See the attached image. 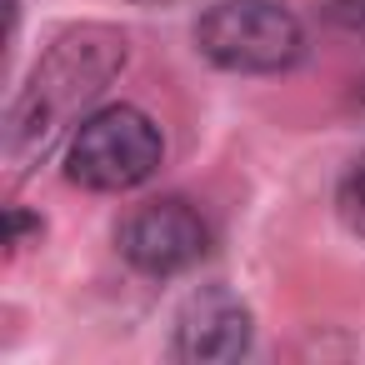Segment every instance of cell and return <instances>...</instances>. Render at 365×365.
Segmentation results:
<instances>
[{
	"instance_id": "obj_1",
	"label": "cell",
	"mask_w": 365,
	"mask_h": 365,
	"mask_svg": "<svg viewBox=\"0 0 365 365\" xmlns=\"http://www.w3.org/2000/svg\"><path fill=\"white\" fill-rule=\"evenodd\" d=\"M125 61L130 41L115 26L91 21L61 31L6 110V165L16 175L41 165L66 140V130L86 120V110L106 96V86L125 71Z\"/></svg>"
},
{
	"instance_id": "obj_7",
	"label": "cell",
	"mask_w": 365,
	"mask_h": 365,
	"mask_svg": "<svg viewBox=\"0 0 365 365\" xmlns=\"http://www.w3.org/2000/svg\"><path fill=\"white\" fill-rule=\"evenodd\" d=\"M31 240H41V220L26 215L21 205H11V210H6V245H11V250H26Z\"/></svg>"
},
{
	"instance_id": "obj_3",
	"label": "cell",
	"mask_w": 365,
	"mask_h": 365,
	"mask_svg": "<svg viewBox=\"0 0 365 365\" xmlns=\"http://www.w3.org/2000/svg\"><path fill=\"white\" fill-rule=\"evenodd\" d=\"M195 46L230 76H275L305 56V31L275 0H220L195 21Z\"/></svg>"
},
{
	"instance_id": "obj_4",
	"label": "cell",
	"mask_w": 365,
	"mask_h": 365,
	"mask_svg": "<svg viewBox=\"0 0 365 365\" xmlns=\"http://www.w3.org/2000/svg\"><path fill=\"white\" fill-rule=\"evenodd\" d=\"M115 245L130 260V270L165 280V275L190 270L210 250V225L200 220L195 205H185V200L170 195V200H150V205L130 210L125 225H120V235H115Z\"/></svg>"
},
{
	"instance_id": "obj_6",
	"label": "cell",
	"mask_w": 365,
	"mask_h": 365,
	"mask_svg": "<svg viewBox=\"0 0 365 365\" xmlns=\"http://www.w3.org/2000/svg\"><path fill=\"white\" fill-rule=\"evenodd\" d=\"M335 215L345 220L350 235L365 240V155H355V160L345 165V175H340V185H335Z\"/></svg>"
},
{
	"instance_id": "obj_9",
	"label": "cell",
	"mask_w": 365,
	"mask_h": 365,
	"mask_svg": "<svg viewBox=\"0 0 365 365\" xmlns=\"http://www.w3.org/2000/svg\"><path fill=\"white\" fill-rule=\"evenodd\" d=\"M130 6H160V0H130Z\"/></svg>"
},
{
	"instance_id": "obj_2",
	"label": "cell",
	"mask_w": 365,
	"mask_h": 365,
	"mask_svg": "<svg viewBox=\"0 0 365 365\" xmlns=\"http://www.w3.org/2000/svg\"><path fill=\"white\" fill-rule=\"evenodd\" d=\"M160 160H165V135L135 106L91 110L66 140V180L101 195L145 185L160 170Z\"/></svg>"
},
{
	"instance_id": "obj_5",
	"label": "cell",
	"mask_w": 365,
	"mask_h": 365,
	"mask_svg": "<svg viewBox=\"0 0 365 365\" xmlns=\"http://www.w3.org/2000/svg\"><path fill=\"white\" fill-rule=\"evenodd\" d=\"M250 310L240 295H230L225 285H205L195 290L180 315H175V335H170V355L175 360H195V365H215V360H240L250 350Z\"/></svg>"
},
{
	"instance_id": "obj_8",
	"label": "cell",
	"mask_w": 365,
	"mask_h": 365,
	"mask_svg": "<svg viewBox=\"0 0 365 365\" xmlns=\"http://www.w3.org/2000/svg\"><path fill=\"white\" fill-rule=\"evenodd\" d=\"M330 16L345 31H365V0H330Z\"/></svg>"
}]
</instances>
